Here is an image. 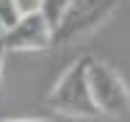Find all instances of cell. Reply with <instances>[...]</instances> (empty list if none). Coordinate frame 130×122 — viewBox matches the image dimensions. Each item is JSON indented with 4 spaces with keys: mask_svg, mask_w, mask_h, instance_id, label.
<instances>
[{
    "mask_svg": "<svg viewBox=\"0 0 130 122\" xmlns=\"http://www.w3.org/2000/svg\"><path fill=\"white\" fill-rule=\"evenodd\" d=\"M42 3H44V0H14V6H17V11H20V14L42 11Z\"/></svg>",
    "mask_w": 130,
    "mask_h": 122,
    "instance_id": "52a82bcc",
    "label": "cell"
},
{
    "mask_svg": "<svg viewBox=\"0 0 130 122\" xmlns=\"http://www.w3.org/2000/svg\"><path fill=\"white\" fill-rule=\"evenodd\" d=\"M89 61H91V56H80L78 61H72L58 75V80L47 92V108H53L55 114L72 117V119H97L100 117V108L94 105L91 86H89Z\"/></svg>",
    "mask_w": 130,
    "mask_h": 122,
    "instance_id": "6da1fadb",
    "label": "cell"
},
{
    "mask_svg": "<svg viewBox=\"0 0 130 122\" xmlns=\"http://www.w3.org/2000/svg\"><path fill=\"white\" fill-rule=\"evenodd\" d=\"M3 47L6 53H39L53 47V22L44 11L20 14V20L3 31Z\"/></svg>",
    "mask_w": 130,
    "mask_h": 122,
    "instance_id": "277c9868",
    "label": "cell"
},
{
    "mask_svg": "<svg viewBox=\"0 0 130 122\" xmlns=\"http://www.w3.org/2000/svg\"><path fill=\"white\" fill-rule=\"evenodd\" d=\"M17 20H20V11H17L14 0H0V25L8 28V25H14Z\"/></svg>",
    "mask_w": 130,
    "mask_h": 122,
    "instance_id": "8992f818",
    "label": "cell"
},
{
    "mask_svg": "<svg viewBox=\"0 0 130 122\" xmlns=\"http://www.w3.org/2000/svg\"><path fill=\"white\" fill-rule=\"evenodd\" d=\"M0 122H55V119H44V117H17V119H0Z\"/></svg>",
    "mask_w": 130,
    "mask_h": 122,
    "instance_id": "ba28073f",
    "label": "cell"
},
{
    "mask_svg": "<svg viewBox=\"0 0 130 122\" xmlns=\"http://www.w3.org/2000/svg\"><path fill=\"white\" fill-rule=\"evenodd\" d=\"M3 31H6V28H3V25H0V39H3Z\"/></svg>",
    "mask_w": 130,
    "mask_h": 122,
    "instance_id": "30bf717a",
    "label": "cell"
},
{
    "mask_svg": "<svg viewBox=\"0 0 130 122\" xmlns=\"http://www.w3.org/2000/svg\"><path fill=\"white\" fill-rule=\"evenodd\" d=\"M69 3H72V0H44V3H42V11L47 14V20L53 22V28H55L58 20L64 17V11L69 8Z\"/></svg>",
    "mask_w": 130,
    "mask_h": 122,
    "instance_id": "5b68a950",
    "label": "cell"
},
{
    "mask_svg": "<svg viewBox=\"0 0 130 122\" xmlns=\"http://www.w3.org/2000/svg\"><path fill=\"white\" fill-rule=\"evenodd\" d=\"M119 0H72L53 28V47H67L97 33L116 11Z\"/></svg>",
    "mask_w": 130,
    "mask_h": 122,
    "instance_id": "7a4b0ae2",
    "label": "cell"
},
{
    "mask_svg": "<svg viewBox=\"0 0 130 122\" xmlns=\"http://www.w3.org/2000/svg\"><path fill=\"white\" fill-rule=\"evenodd\" d=\"M89 86H91L94 105L100 108V117H108V119L130 117V86L111 64L91 58L89 61Z\"/></svg>",
    "mask_w": 130,
    "mask_h": 122,
    "instance_id": "3957f363",
    "label": "cell"
},
{
    "mask_svg": "<svg viewBox=\"0 0 130 122\" xmlns=\"http://www.w3.org/2000/svg\"><path fill=\"white\" fill-rule=\"evenodd\" d=\"M6 47H3V42H0V80H3V67H6Z\"/></svg>",
    "mask_w": 130,
    "mask_h": 122,
    "instance_id": "9c48e42d",
    "label": "cell"
}]
</instances>
